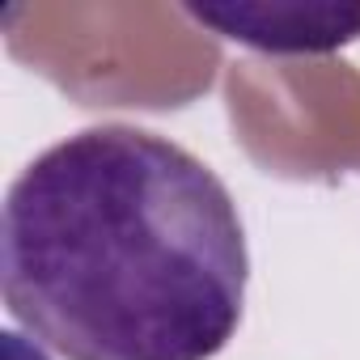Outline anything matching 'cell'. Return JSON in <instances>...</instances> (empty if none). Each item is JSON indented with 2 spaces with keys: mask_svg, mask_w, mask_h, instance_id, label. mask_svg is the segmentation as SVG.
<instances>
[{
  "mask_svg": "<svg viewBox=\"0 0 360 360\" xmlns=\"http://www.w3.org/2000/svg\"><path fill=\"white\" fill-rule=\"evenodd\" d=\"M246 284L229 187L144 127L51 144L0 208L5 305L64 360H212L242 326Z\"/></svg>",
  "mask_w": 360,
  "mask_h": 360,
  "instance_id": "6da1fadb",
  "label": "cell"
},
{
  "mask_svg": "<svg viewBox=\"0 0 360 360\" xmlns=\"http://www.w3.org/2000/svg\"><path fill=\"white\" fill-rule=\"evenodd\" d=\"M183 9L267 56H326L360 39V0H187Z\"/></svg>",
  "mask_w": 360,
  "mask_h": 360,
  "instance_id": "7a4b0ae2",
  "label": "cell"
}]
</instances>
